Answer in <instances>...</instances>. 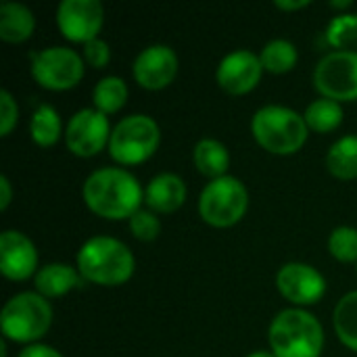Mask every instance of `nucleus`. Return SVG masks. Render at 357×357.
I'll return each mask as SVG.
<instances>
[{"mask_svg":"<svg viewBox=\"0 0 357 357\" xmlns=\"http://www.w3.org/2000/svg\"><path fill=\"white\" fill-rule=\"evenodd\" d=\"M36 27L33 13L21 2H2L0 4V38L8 44L25 42Z\"/></svg>","mask_w":357,"mask_h":357,"instance_id":"obj_18","label":"nucleus"},{"mask_svg":"<svg viewBox=\"0 0 357 357\" xmlns=\"http://www.w3.org/2000/svg\"><path fill=\"white\" fill-rule=\"evenodd\" d=\"M251 132L266 151L274 155H293L305 144L310 128L297 111L280 105H268L253 115Z\"/></svg>","mask_w":357,"mask_h":357,"instance_id":"obj_4","label":"nucleus"},{"mask_svg":"<svg viewBox=\"0 0 357 357\" xmlns=\"http://www.w3.org/2000/svg\"><path fill=\"white\" fill-rule=\"evenodd\" d=\"M2 335L15 343H33L52 326V307L40 293H19L6 301L0 316Z\"/></svg>","mask_w":357,"mask_h":357,"instance_id":"obj_5","label":"nucleus"},{"mask_svg":"<svg viewBox=\"0 0 357 357\" xmlns=\"http://www.w3.org/2000/svg\"><path fill=\"white\" fill-rule=\"evenodd\" d=\"M84 61L90 67H94V69L107 67L109 61H111V48H109V44L105 40H100V38H94L90 42H86L84 44Z\"/></svg>","mask_w":357,"mask_h":357,"instance_id":"obj_29","label":"nucleus"},{"mask_svg":"<svg viewBox=\"0 0 357 357\" xmlns=\"http://www.w3.org/2000/svg\"><path fill=\"white\" fill-rule=\"evenodd\" d=\"M130 230L138 241L151 243L161 234V222L151 209H138L130 218Z\"/></svg>","mask_w":357,"mask_h":357,"instance_id":"obj_28","label":"nucleus"},{"mask_svg":"<svg viewBox=\"0 0 357 357\" xmlns=\"http://www.w3.org/2000/svg\"><path fill=\"white\" fill-rule=\"evenodd\" d=\"M333 326L339 341L357 351V291L343 295L333 312Z\"/></svg>","mask_w":357,"mask_h":357,"instance_id":"obj_21","label":"nucleus"},{"mask_svg":"<svg viewBox=\"0 0 357 357\" xmlns=\"http://www.w3.org/2000/svg\"><path fill=\"white\" fill-rule=\"evenodd\" d=\"M195 167L199 169V174H203L205 178L218 180L224 178L228 167H230V153L228 149L213 138H203L195 144Z\"/></svg>","mask_w":357,"mask_h":357,"instance_id":"obj_19","label":"nucleus"},{"mask_svg":"<svg viewBox=\"0 0 357 357\" xmlns=\"http://www.w3.org/2000/svg\"><path fill=\"white\" fill-rule=\"evenodd\" d=\"M186 201V184L176 174H159L155 176L146 190L144 203L153 213H174Z\"/></svg>","mask_w":357,"mask_h":357,"instance_id":"obj_16","label":"nucleus"},{"mask_svg":"<svg viewBox=\"0 0 357 357\" xmlns=\"http://www.w3.org/2000/svg\"><path fill=\"white\" fill-rule=\"evenodd\" d=\"M249 357H276L272 351H255V354H251Z\"/></svg>","mask_w":357,"mask_h":357,"instance_id":"obj_35","label":"nucleus"},{"mask_svg":"<svg viewBox=\"0 0 357 357\" xmlns=\"http://www.w3.org/2000/svg\"><path fill=\"white\" fill-rule=\"evenodd\" d=\"M270 349L276 357H320L324 331L316 316L301 307L282 310L268 331Z\"/></svg>","mask_w":357,"mask_h":357,"instance_id":"obj_3","label":"nucleus"},{"mask_svg":"<svg viewBox=\"0 0 357 357\" xmlns=\"http://www.w3.org/2000/svg\"><path fill=\"white\" fill-rule=\"evenodd\" d=\"M161 142V130L149 115L136 113L123 117L111 132L109 155L121 165H138L155 155Z\"/></svg>","mask_w":357,"mask_h":357,"instance_id":"obj_6","label":"nucleus"},{"mask_svg":"<svg viewBox=\"0 0 357 357\" xmlns=\"http://www.w3.org/2000/svg\"><path fill=\"white\" fill-rule=\"evenodd\" d=\"M0 357H6V343L0 341Z\"/></svg>","mask_w":357,"mask_h":357,"instance_id":"obj_36","label":"nucleus"},{"mask_svg":"<svg viewBox=\"0 0 357 357\" xmlns=\"http://www.w3.org/2000/svg\"><path fill=\"white\" fill-rule=\"evenodd\" d=\"M10 199H13V188H10V182L6 176H0V209L6 211L8 205H10Z\"/></svg>","mask_w":357,"mask_h":357,"instance_id":"obj_32","label":"nucleus"},{"mask_svg":"<svg viewBox=\"0 0 357 357\" xmlns=\"http://www.w3.org/2000/svg\"><path fill=\"white\" fill-rule=\"evenodd\" d=\"M92 100H94V109H98L100 113L105 115L117 113L128 100V86L121 77L107 75L100 82H96L92 90Z\"/></svg>","mask_w":357,"mask_h":357,"instance_id":"obj_23","label":"nucleus"},{"mask_svg":"<svg viewBox=\"0 0 357 357\" xmlns=\"http://www.w3.org/2000/svg\"><path fill=\"white\" fill-rule=\"evenodd\" d=\"M328 251L343 264L357 261V230L351 226L335 228L328 236Z\"/></svg>","mask_w":357,"mask_h":357,"instance_id":"obj_27","label":"nucleus"},{"mask_svg":"<svg viewBox=\"0 0 357 357\" xmlns=\"http://www.w3.org/2000/svg\"><path fill=\"white\" fill-rule=\"evenodd\" d=\"M261 75H264V65L259 56L245 48L226 54L215 71V79L220 88L234 96L251 92L259 84Z\"/></svg>","mask_w":357,"mask_h":357,"instance_id":"obj_13","label":"nucleus"},{"mask_svg":"<svg viewBox=\"0 0 357 357\" xmlns=\"http://www.w3.org/2000/svg\"><path fill=\"white\" fill-rule=\"evenodd\" d=\"M19 117V109L8 90L0 92V136H8Z\"/></svg>","mask_w":357,"mask_h":357,"instance_id":"obj_30","label":"nucleus"},{"mask_svg":"<svg viewBox=\"0 0 357 357\" xmlns=\"http://www.w3.org/2000/svg\"><path fill=\"white\" fill-rule=\"evenodd\" d=\"M328 172L339 180H356L357 178V136L339 138L326 155Z\"/></svg>","mask_w":357,"mask_h":357,"instance_id":"obj_20","label":"nucleus"},{"mask_svg":"<svg viewBox=\"0 0 357 357\" xmlns=\"http://www.w3.org/2000/svg\"><path fill=\"white\" fill-rule=\"evenodd\" d=\"M132 251L113 236H94L77 253V270L84 280L100 287H119L134 274Z\"/></svg>","mask_w":357,"mask_h":357,"instance_id":"obj_2","label":"nucleus"},{"mask_svg":"<svg viewBox=\"0 0 357 357\" xmlns=\"http://www.w3.org/2000/svg\"><path fill=\"white\" fill-rule=\"evenodd\" d=\"M305 123L310 130L318 132V134H328L333 130H337L343 121V107L337 100L331 98H320L314 100L303 115Z\"/></svg>","mask_w":357,"mask_h":357,"instance_id":"obj_24","label":"nucleus"},{"mask_svg":"<svg viewBox=\"0 0 357 357\" xmlns=\"http://www.w3.org/2000/svg\"><path fill=\"white\" fill-rule=\"evenodd\" d=\"M280 10H299L310 6V0H276L274 2Z\"/></svg>","mask_w":357,"mask_h":357,"instance_id":"obj_33","label":"nucleus"},{"mask_svg":"<svg viewBox=\"0 0 357 357\" xmlns=\"http://www.w3.org/2000/svg\"><path fill=\"white\" fill-rule=\"evenodd\" d=\"M249 207V192L234 176L211 180L199 197L201 218L215 228H230L238 224Z\"/></svg>","mask_w":357,"mask_h":357,"instance_id":"obj_7","label":"nucleus"},{"mask_svg":"<svg viewBox=\"0 0 357 357\" xmlns=\"http://www.w3.org/2000/svg\"><path fill=\"white\" fill-rule=\"evenodd\" d=\"M351 2H354V0H331L328 4H331V8H339V10H343V8H349V6H351Z\"/></svg>","mask_w":357,"mask_h":357,"instance_id":"obj_34","label":"nucleus"},{"mask_svg":"<svg viewBox=\"0 0 357 357\" xmlns=\"http://www.w3.org/2000/svg\"><path fill=\"white\" fill-rule=\"evenodd\" d=\"M297 48L293 42L289 40H282V38H276L272 42H268L259 54V61L264 65V71H270V73H289L295 65H297Z\"/></svg>","mask_w":357,"mask_h":357,"instance_id":"obj_25","label":"nucleus"},{"mask_svg":"<svg viewBox=\"0 0 357 357\" xmlns=\"http://www.w3.org/2000/svg\"><path fill=\"white\" fill-rule=\"evenodd\" d=\"M314 86L322 98L357 100V52L335 50L324 54L314 69Z\"/></svg>","mask_w":357,"mask_h":357,"instance_id":"obj_9","label":"nucleus"},{"mask_svg":"<svg viewBox=\"0 0 357 357\" xmlns=\"http://www.w3.org/2000/svg\"><path fill=\"white\" fill-rule=\"evenodd\" d=\"M38 268L36 245L17 230H4L0 234V272L4 278L21 282L33 276Z\"/></svg>","mask_w":357,"mask_h":357,"instance_id":"obj_15","label":"nucleus"},{"mask_svg":"<svg viewBox=\"0 0 357 357\" xmlns=\"http://www.w3.org/2000/svg\"><path fill=\"white\" fill-rule=\"evenodd\" d=\"M132 73L144 90H163L178 73V56L165 44L146 46L134 59Z\"/></svg>","mask_w":357,"mask_h":357,"instance_id":"obj_14","label":"nucleus"},{"mask_svg":"<svg viewBox=\"0 0 357 357\" xmlns=\"http://www.w3.org/2000/svg\"><path fill=\"white\" fill-rule=\"evenodd\" d=\"M276 289L293 305L305 307V305H316L324 297L326 280L310 264L291 261V264H284L278 270Z\"/></svg>","mask_w":357,"mask_h":357,"instance_id":"obj_11","label":"nucleus"},{"mask_svg":"<svg viewBox=\"0 0 357 357\" xmlns=\"http://www.w3.org/2000/svg\"><path fill=\"white\" fill-rule=\"evenodd\" d=\"M326 40L331 46L343 52H357V15H337L326 27Z\"/></svg>","mask_w":357,"mask_h":357,"instance_id":"obj_26","label":"nucleus"},{"mask_svg":"<svg viewBox=\"0 0 357 357\" xmlns=\"http://www.w3.org/2000/svg\"><path fill=\"white\" fill-rule=\"evenodd\" d=\"M31 75L46 90H71L84 77V59L67 46L31 52Z\"/></svg>","mask_w":357,"mask_h":357,"instance_id":"obj_8","label":"nucleus"},{"mask_svg":"<svg viewBox=\"0 0 357 357\" xmlns=\"http://www.w3.org/2000/svg\"><path fill=\"white\" fill-rule=\"evenodd\" d=\"M105 21V8L98 0H63L56 8V25L71 42H90L98 38Z\"/></svg>","mask_w":357,"mask_h":357,"instance_id":"obj_12","label":"nucleus"},{"mask_svg":"<svg viewBox=\"0 0 357 357\" xmlns=\"http://www.w3.org/2000/svg\"><path fill=\"white\" fill-rule=\"evenodd\" d=\"M82 282H84V278H82L79 270H75L67 264H48V266L40 268L33 278L36 291L46 299L63 297L69 291L82 287Z\"/></svg>","mask_w":357,"mask_h":357,"instance_id":"obj_17","label":"nucleus"},{"mask_svg":"<svg viewBox=\"0 0 357 357\" xmlns=\"http://www.w3.org/2000/svg\"><path fill=\"white\" fill-rule=\"evenodd\" d=\"M88 209L105 220H130L144 201V190L134 174L121 167L92 172L82 188Z\"/></svg>","mask_w":357,"mask_h":357,"instance_id":"obj_1","label":"nucleus"},{"mask_svg":"<svg viewBox=\"0 0 357 357\" xmlns=\"http://www.w3.org/2000/svg\"><path fill=\"white\" fill-rule=\"evenodd\" d=\"M109 119L98 109H79L67 123L65 142L75 157H94L98 155L111 138Z\"/></svg>","mask_w":357,"mask_h":357,"instance_id":"obj_10","label":"nucleus"},{"mask_svg":"<svg viewBox=\"0 0 357 357\" xmlns=\"http://www.w3.org/2000/svg\"><path fill=\"white\" fill-rule=\"evenodd\" d=\"M29 134L31 140L38 146H52L63 134V123L54 107L50 105H38V109L31 115L29 121Z\"/></svg>","mask_w":357,"mask_h":357,"instance_id":"obj_22","label":"nucleus"},{"mask_svg":"<svg viewBox=\"0 0 357 357\" xmlns=\"http://www.w3.org/2000/svg\"><path fill=\"white\" fill-rule=\"evenodd\" d=\"M19 357H63L54 347H48V345H29V347H25Z\"/></svg>","mask_w":357,"mask_h":357,"instance_id":"obj_31","label":"nucleus"}]
</instances>
